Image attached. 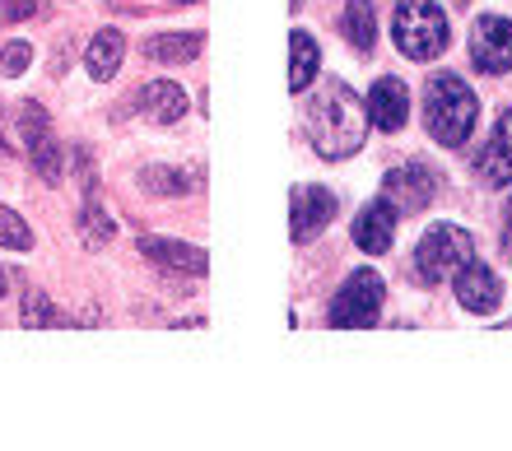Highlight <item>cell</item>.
I'll return each instance as SVG.
<instances>
[{
  "label": "cell",
  "instance_id": "obj_1",
  "mask_svg": "<svg viewBox=\"0 0 512 451\" xmlns=\"http://www.w3.org/2000/svg\"><path fill=\"white\" fill-rule=\"evenodd\" d=\"M368 103L345 80H326L308 98V140L322 159H350L364 149Z\"/></svg>",
  "mask_w": 512,
  "mask_h": 451
},
{
  "label": "cell",
  "instance_id": "obj_2",
  "mask_svg": "<svg viewBox=\"0 0 512 451\" xmlns=\"http://www.w3.org/2000/svg\"><path fill=\"white\" fill-rule=\"evenodd\" d=\"M475 117H480V98L471 93V84L457 75H433L424 89V121H429L433 140L447 149H461L475 131Z\"/></svg>",
  "mask_w": 512,
  "mask_h": 451
},
{
  "label": "cell",
  "instance_id": "obj_3",
  "mask_svg": "<svg viewBox=\"0 0 512 451\" xmlns=\"http://www.w3.org/2000/svg\"><path fill=\"white\" fill-rule=\"evenodd\" d=\"M391 38H396V52L410 56V61H433L452 42L447 38V14L433 0H396V10H391Z\"/></svg>",
  "mask_w": 512,
  "mask_h": 451
},
{
  "label": "cell",
  "instance_id": "obj_4",
  "mask_svg": "<svg viewBox=\"0 0 512 451\" xmlns=\"http://www.w3.org/2000/svg\"><path fill=\"white\" fill-rule=\"evenodd\" d=\"M466 261H475V238L457 224L429 228L415 247V275L424 279V284H443V279H452Z\"/></svg>",
  "mask_w": 512,
  "mask_h": 451
},
{
  "label": "cell",
  "instance_id": "obj_5",
  "mask_svg": "<svg viewBox=\"0 0 512 451\" xmlns=\"http://www.w3.org/2000/svg\"><path fill=\"white\" fill-rule=\"evenodd\" d=\"M382 275L378 270H354L340 293L331 298V326H345V331H368L373 321L382 317Z\"/></svg>",
  "mask_w": 512,
  "mask_h": 451
},
{
  "label": "cell",
  "instance_id": "obj_6",
  "mask_svg": "<svg viewBox=\"0 0 512 451\" xmlns=\"http://www.w3.org/2000/svg\"><path fill=\"white\" fill-rule=\"evenodd\" d=\"M471 61L485 70V75L512 70V19H503V14H480V19H475Z\"/></svg>",
  "mask_w": 512,
  "mask_h": 451
},
{
  "label": "cell",
  "instance_id": "obj_7",
  "mask_svg": "<svg viewBox=\"0 0 512 451\" xmlns=\"http://www.w3.org/2000/svg\"><path fill=\"white\" fill-rule=\"evenodd\" d=\"M331 219H336V196L326 186H294V196H289V238L312 242Z\"/></svg>",
  "mask_w": 512,
  "mask_h": 451
},
{
  "label": "cell",
  "instance_id": "obj_8",
  "mask_svg": "<svg viewBox=\"0 0 512 451\" xmlns=\"http://www.w3.org/2000/svg\"><path fill=\"white\" fill-rule=\"evenodd\" d=\"M382 191H387V200L396 210L415 214L438 196V177H433L424 163H405V168H391V173L382 177Z\"/></svg>",
  "mask_w": 512,
  "mask_h": 451
},
{
  "label": "cell",
  "instance_id": "obj_9",
  "mask_svg": "<svg viewBox=\"0 0 512 451\" xmlns=\"http://www.w3.org/2000/svg\"><path fill=\"white\" fill-rule=\"evenodd\" d=\"M457 298L466 312H480V317H489V312H499L503 303V284L499 275L489 266H480V261H466V266L457 270Z\"/></svg>",
  "mask_w": 512,
  "mask_h": 451
},
{
  "label": "cell",
  "instance_id": "obj_10",
  "mask_svg": "<svg viewBox=\"0 0 512 451\" xmlns=\"http://www.w3.org/2000/svg\"><path fill=\"white\" fill-rule=\"evenodd\" d=\"M391 238H396V205H391L387 196L368 200L364 210H359V219H354V242H359V252L382 256L391 247Z\"/></svg>",
  "mask_w": 512,
  "mask_h": 451
},
{
  "label": "cell",
  "instance_id": "obj_11",
  "mask_svg": "<svg viewBox=\"0 0 512 451\" xmlns=\"http://www.w3.org/2000/svg\"><path fill=\"white\" fill-rule=\"evenodd\" d=\"M405 117H410V93L396 75H382L368 93V121L378 126V131H401Z\"/></svg>",
  "mask_w": 512,
  "mask_h": 451
},
{
  "label": "cell",
  "instance_id": "obj_12",
  "mask_svg": "<svg viewBox=\"0 0 512 451\" xmlns=\"http://www.w3.org/2000/svg\"><path fill=\"white\" fill-rule=\"evenodd\" d=\"M140 256L163 270H177V275H205L210 270V256L201 247H187V242L173 238H140Z\"/></svg>",
  "mask_w": 512,
  "mask_h": 451
},
{
  "label": "cell",
  "instance_id": "obj_13",
  "mask_svg": "<svg viewBox=\"0 0 512 451\" xmlns=\"http://www.w3.org/2000/svg\"><path fill=\"white\" fill-rule=\"evenodd\" d=\"M480 177L489 186H508L512 182V107L499 117L494 135H489V145L480 149Z\"/></svg>",
  "mask_w": 512,
  "mask_h": 451
},
{
  "label": "cell",
  "instance_id": "obj_14",
  "mask_svg": "<svg viewBox=\"0 0 512 451\" xmlns=\"http://www.w3.org/2000/svg\"><path fill=\"white\" fill-rule=\"evenodd\" d=\"M140 117L154 121V126H173V121L187 117V93L177 89L173 80H154L140 89Z\"/></svg>",
  "mask_w": 512,
  "mask_h": 451
},
{
  "label": "cell",
  "instance_id": "obj_15",
  "mask_svg": "<svg viewBox=\"0 0 512 451\" xmlns=\"http://www.w3.org/2000/svg\"><path fill=\"white\" fill-rule=\"evenodd\" d=\"M317 66H322V47L312 38L308 28H298L289 38V89L303 93L312 80H317Z\"/></svg>",
  "mask_w": 512,
  "mask_h": 451
},
{
  "label": "cell",
  "instance_id": "obj_16",
  "mask_svg": "<svg viewBox=\"0 0 512 451\" xmlns=\"http://www.w3.org/2000/svg\"><path fill=\"white\" fill-rule=\"evenodd\" d=\"M122 56H126V38L117 33V28H103V33H94V42H89L84 66H89L94 80H112V75L122 70Z\"/></svg>",
  "mask_w": 512,
  "mask_h": 451
},
{
  "label": "cell",
  "instance_id": "obj_17",
  "mask_svg": "<svg viewBox=\"0 0 512 451\" xmlns=\"http://www.w3.org/2000/svg\"><path fill=\"white\" fill-rule=\"evenodd\" d=\"M205 47L201 33H159V38L145 42V56L159 61V66H182V61H196Z\"/></svg>",
  "mask_w": 512,
  "mask_h": 451
},
{
  "label": "cell",
  "instance_id": "obj_18",
  "mask_svg": "<svg viewBox=\"0 0 512 451\" xmlns=\"http://www.w3.org/2000/svg\"><path fill=\"white\" fill-rule=\"evenodd\" d=\"M340 28H345L350 47H359V52H373V42H378V19H373V5H368V0H350V5H345V19H340Z\"/></svg>",
  "mask_w": 512,
  "mask_h": 451
},
{
  "label": "cell",
  "instance_id": "obj_19",
  "mask_svg": "<svg viewBox=\"0 0 512 451\" xmlns=\"http://www.w3.org/2000/svg\"><path fill=\"white\" fill-rule=\"evenodd\" d=\"M112 233H117V224H112V214L98 205V196H89L84 200V210H80V238H84V247H108L112 242Z\"/></svg>",
  "mask_w": 512,
  "mask_h": 451
},
{
  "label": "cell",
  "instance_id": "obj_20",
  "mask_svg": "<svg viewBox=\"0 0 512 451\" xmlns=\"http://www.w3.org/2000/svg\"><path fill=\"white\" fill-rule=\"evenodd\" d=\"M19 321H24L28 331H47V326H70V317H61L52 307V298L38 289H28L24 293V307H19Z\"/></svg>",
  "mask_w": 512,
  "mask_h": 451
},
{
  "label": "cell",
  "instance_id": "obj_21",
  "mask_svg": "<svg viewBox=\"0 0 512 451\" xmlns=\"http://www.w3.org/2000/svg\"><path fill=\"white\" fill-rule=\"evenodd\" d=\"M14 121H19V140H24V149H38L42 140H52V121H47L42 103H19Z\"/></svg>",
  "mask_w": 512,
  "mask_h": 451
},
{
  "label": "cell",
  "instance_id": "obj_22",
  "mask_svg": "<svg viewBox=\"0 0 512 451\" xmlns=\"http://www.w3.org/2000/svg\"><path fill=\"white\" fill-rule=\"evenodd\" d=\"M28 154H33V168H38V177L47 186L66 182V149L56 145V135H52V140H42L38 149H28Z\"/></svg>",
  "mask_w": 512,
  "mask_h": 451
},
{
  "label": "cell",
  "instance_id": "obj_23",
  "mask_svg": "<svg viewBox=\"0 0 512 451\" xmlns=\"http://www.w3.org/2000/svg\"><path fill=\"white\" fill-rule=\"evenodd\" d=\"M191 177L182 173V168H145L140 173V186L145 191H154V196H182V191H191Z\"/></svg>",
  "mask_w": 512,
  "mask_h": 451
},
{
  "label": "cell",
  "instance_id": "obj_24",
  "mask_svg": "<svg viewBox=\"0 0 512 451\" xmlns=\"http://www.w3.org/2000/svg\"><path fill=\"white\" fill-rule=\"evenodd\" d=\"M0 247H10V252H28L33 247V228L10 205H0Z\"/></svg>",
  "mask_w": 512,
  "mask_h": 451
},
{
  "label": "cell",
  "instance_id": "obj_25",
  "mask_svg": "<svg viewBox=\"0 0 512 451\" xmlns=\"http://www.w3.org/2000/svg\"><path fill=\"white\" fill-rule=\"evenodd\" d=\"M28 66H33V42L28 38L0 42V75H24Z\"/></svg>",
  "mask_w": 512,
  "mask_h": 451
},
{
  "label": "cell",
  "instance_id": "obj_26",
  "mask_svg": "<svg viewBox=\"0 0 512 451\" xmlns=\"http://www.w3.org/2000/svg\"><path fill=\"white\" fill-rule=\"evenodd\" d=\"M33 14H38V0H5V5H0V19H10V24L33 19Z\"/></svg>",
  "mask_w": 512,
  "mask_h": 451
},
{
  "label": "cell",
  "instance_id": "obj_27",
  "mask_svg": "<svg viewBox=\"0 0 512 451\" xmlns=\"http://www.w3.org/2000/svg\"><path fill=\"white\" fill-rule=\"evenodd\" d=\"M0 149H10V135H5V117H0Z\"/></svg>",
  "mask_w": 512,
  "mask_h": 451
},
{
  "label": "cell",
  "instance_id": "obj_28",
  "mask_svg": "<svg viewBox=\"0 0 512 451\" xmlns=\"http://www.w3.org/2000/svg\"><path fill=\"white\" fill-rule=\"evenodd\" d=\"M503 252H508V261H512V233H508V238H503Z\"/></svg>",
  "mask_w": 512,
  "mask_h": 451
},
{
  "label": "cell",
  "instance_id": "obj_29",
  "mask_svg": "<svg viewBox=\"0 0 512 451\" xmlns=\"http://www.w3.org/2000/svg\"><path fill=\"white\" fill-rule=\"evenodd\" d=\"M508 233H512V200H508Z\"/></svg>",
  "mask_w": 512,
  "mask_h": 451
},
{
  "label": "cell",
  "instance_id": "obj_30",
  "mask_svg": "<svg viewBox=\"0 0 512 451\" xmlns=\"http://www.w3.org/2000/svg\"><path fill=\"white\" fill-rule=\"evenodd\" d=\"M0 293H5V270H0Z\"/></svg>",
  "mask_w": 512,
  "mask_h": 451
},
{
  "label": "cell",
  "instance_id": "obj_31",
  "mask_svg": "<svg viewBox=\"0 0 512 451\" xmlns=\"http://www.w3.org/2000/svg\"><path fill=\"white\" fill-rule=\"evenodd\" d=\"M187 5H191V0H187Z\"/></svg>",
  "mask_w": 512,
  "mask_h": 451
}]
</instances>
